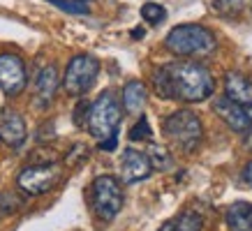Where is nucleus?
<instances>
[{"mask_svg": "<svg viewBox=\"0 0 252 231\" xmlns=\"http://www.w3.org/2000/svg\"><path fill=\"white\" fill-rule=\"evenodd\" d=\"M153 86L158 97L181 102H204L215 90V81L201 62L178 60L155 69Z\"/></svg>", "mask_w": 252, "mask_h": 231, "instance_id": "obj_1", "label": "nucleus"}, {"mask_svg": "<svg viewBox=\"0 0 252 231\" xmlns=\"http://www.w3.org/2000/svg\"><path fill=\"white\" fill-rule=\"evenodd\" d=\"M164 46L174 56H208L215 51V35L199 23H183L167 32Z\"/></svg>", "mask_w": 252, "mask_h": 231, "instance_id": "obj_2", "label": "nucleus"}, {"mask_svg": "<svg viewBox=\"0 0 252 231\" xmlns=\"http://www.w3.org/2000/svg\"><path fill=\"white\" fill-rule=\"evenodd\" d=\"M162 132L176 148H181L183 153H192L199 146L201 137H204V125H201V120H199V116L194 111L178 109V111H174V114H169L164 118Z\"/></svg>", "mask_w": 252, "mask_h": 231, "instance_id": "obj_3", "label": "nucleus"}, {"mask_svg": "<svg viewBox=\"0 0 252 231\" xmlns=\"http://www.w3.org/2000/svg\"><path fill=\"white\" fill-rule=\"evenodd\" d=\"M121 104H118V97H116L114 90H104L97 100L88 107V120H86V127L93 137L102 141V139L111 137L114 132H118V125H121Z\"/></svg>", "mask_w": 252, "mask_h": 231, "instance_id": "obj_4", "label": "nucleus"}, {"mask_svg": "<svg viewBox=\"0 0 252 231\" xmlns=\"http://www.w3.org/2000/svg\"><path fill=\"white\" fill-rule=\"evenodd\" d=\"M93 210L102 222H111L123 208V190L118 178L97 176L93 180Z\"/></svg>", "mask_w": 252, "mask_h": 231, "instance_id": "obj_5", "label": "nucleus"}, {"mask_svg": "<svg viewBox=\"0 0 252 231\" xmlns=\"http://www.w3.org/2000/svg\"><path fill=\"white\" fill-rule=\"evenodd\" d=\"M97 72H99V60L95 56H88V54L74 56V58L67 62L65 79H63L65 92L72 95V97L86 95V92L93 88V84H95Z\"/></svg>", "mask_w": 252, "mask_h": 231, "instance_id": "obj_6", "label": "nucleus"}, {"mask_svg": "<svg viewBox=\"0 0 252 231\" xmlns=\"http://www.w3.org/2000/svg\"><path fill=\"white\" fill-rule=\"evenodd\" d=\"M61 178V167L51 162V164H28L26 169H21V173L16 176V185L19 190L31 197L49 192Z\"/></svg>", "mask_w": 252, "mask_h": 231, "instance_id": "obj_7", "label": "nucleus"}, {"mask_svg": "<svg viewBox=\"0 0 252 231\" xmlns=\"http://www.w3.org/2000/svg\"><path fill=\"white\" fill-rule=\"evenodd\" d=\"M28 84L26 65L16 54H0V88L5 95L16 97Z\"/></svg>", "mask_w": 252, "mask_h": 231, "instance_id": "obj_8", "label": "nucleus"}, {"mask_svg": "<svg viewBox=\"0 0 252 231\" xmlns=\"http://www.w3.org/2000/svg\"><path fill=\"white\" fill-rule=\"evenodd\" d=\"M153 173V167H151V160L148 155L141 153V150H134V148H127L121 157V178L125 183H139V180H146V178Z\"/></svg>", "mask_w": 252, "mask_h": 231, "instance_id": "obj_9", "label": "nucleus"}, {"mask_svg": "<svg viewBox=\"0 0 252 231\" xmlns=\"http://www.w3.org/2000/svg\"><path fill=\"white\" fill-rule=\"evenodd\" d=\"M213 111L238 134H245L250 130V120H248V114H245V107L231 102L229 97H218L213 102Z\"/></svg>", "mask_w": 252, "mask_h": 231, "instance_id": "obj_10", "label": "nucleus"}, {"mask_svg": "<svg viewBox=\"0 0 252 231\" xmlns=\"http://www.w3.org/2000/svg\"><path fill=\"white\" fill-rule=\"evenodd\" d=\"M26 120L19 111L5 109L0 114V139L7 144L9 148H19L26 141Z\"/></svg>", "mask_w": 252, "mask_h": 231, "instance_id": "obj_11", "label": "nucleus"}, {"mask_svg": "<svg viewBox=\"0 0 252 231\" xmlns=\"http://www.w3.org/2000/svg\"><path fill=\"white\" fill-rule=\"evenodd\" d=\"M224 97L236 102L241 107L252 104V79H248L241 72H229L224 77Z\"/></svg>", "mask_w": 252, "mask_h": 231, "instance_id": "obj_12", "label": "nucleus"}, {"mask_svg": "<svg viewBox=\"0 0 252 231\" xmlns=\"http://www.w3.org/2000/svg\"><path fill=\"white\" fill-rule=\"evenodd\" d=\"M58 86H61V74H58L56 65H46V67L39 69L37 79H35V95H37V102L42 107L51 104Z\"/></svg>", "mask_w": 252, "mask_h": 231, "instance_id": "obj_13", "label": "nucleus"}, {"mask_svg": "<svg viewBox=\"0 0 252 231\" xmlns=\"http://www.w3.org/2000/svg\"><path fill=\"white\" fill-rule=\"evenodd\" d=\"M123 109L132 116H141L144 111L146 102H148V90H146V86L137 79H132L127 84L123 86Z\"/></svg>", "mask_w": 252, "mask_h": 231, "instance_id": "obj_14", "label": "nucleus"}, {"mask_svg": "<svg viewBox=\"0 0 252 231\" xmlns=\"http://www.w3.org/2000/svg\"><path fill=\"white\" fill-rule=\"evenodd\" d=\"M227 227L229 231H252V203L236 201L227 208Z\"/></svg>", "mask_w": 252, "mask_h": 231, "instance_id": "obj_15", "label": "nucleus"}, {"mask_svg": "<svg viewBox=\"0 0 252 231\" xmlns=\"http://www.w3.org/2000/svg\"><path fill=\"white\" fill-rule=\"evenodd\" d=\"M174 227H176V231H201L204 220H201V215L194 213V210H185V213L178 215V220L174 222Z\"/></svg>", "mask_w": 252, "mask_h": 231, "instance_id": "obj_16", "label": "nucleus"}, {"mask_svg": "<svg viewBox=\"0 0 252 231\" xmlns=\"http://www.w3.org/2000/svg\"><path fill=\"white\" fill-rule=\"evenodd\" d=\"M148 160H151V167L158 171H164L171 167V155H169L167 148H162V146H151Z\"/></svg>", "mask_w": 252, "mask_h": 231, "instance_id": "obj_17", "label": "nucleus"}, {"mask_svg": "<svg viewBox=\"0 0 252 231\" xmlns=\"http://www.w3.org/2000/svg\"><path fill=\"white\" fill-rule=\"evenodd\" d=\"M141 19L146 23H151V26H158L167 19V9L158 5V2H146L144 7H141Z\"/></svg>", "mask_w": 252, "mask_h": 231, "instance_id": "obj_18", "label": "nucleus"}, {"mask_svg": "<svg viewBox=\"0 0 252 231\" xmlns=\"http://www.w3.org/2000/svg\"><path fill=\"white\" fill-rule=\"evenodd\" d=\"M49 2L63 9V12H67V14H88L91 12L86 0H49Z\"/></svg>", "mask_w": 252, "mask_h": 231, "instance_id": "obj_19", "label": "nucleus"}, {"mask_svg": "<svg viewBox=\"0 0 252 231\" xmlns=\"http://www.w3.org/2000/svg\"><path fill=\"white\" fill-rule=\"evenodd\" d=\"M213 9L222 16H236L243 12V0H211Z\"/></svg>", "mask_w": 252, "mask_h": 231, "instance_id": "obj_20", "label": "nucleus"}, {"mask_svg": "<svg viewBox=\"0 0 252 231\" xmlns=\"http://www.w3.org/2000/svg\"><path fill=\"white\" fill-rule=\"evenodd\" d=\"M153 130H151V123L146 116H139V120L132 125L130 130V141H144V139H151Z\"/></svg>", "mask_w": 252, "mask_h": 231, "instance_id": "obj_21", "label": "nucleus"}, {"mask_svg": "<svg viewBox=\"0 0 252 231\" xmlns=\"http://www.w3.org/2000/svg\"><path fill=\"white\" fill-rule=\"evenodd\" d=\"M88 107H91V104L86 100H79L77 109H74V125H77V127H84L86 120H88Z\"/></svg>", "mask_w": 252, "mask_h": 231, "instance_id": "obj_22", "label": "nucleus"}, {"mask_svg": "<svg viewBox=\"0 0 252 231\" xmlns=\"http://www.w3.org/2000/svg\"><path fill=\"white\" fill-rule=\"evenodd\" d=\"M86 155H88V148H86L84 144L72 146V150H69V155H67V164H74V162H77V157H86Z\"/></svg>", "mask_w": 252, "mask_h": 231, "instance_id": "obj_23", "label": "nucleus"}, {"mask_svg": "<svg viewBox=\"0 0 252 231\" xmlns=\"http://www.w3.org/2000/svg\"><path fill=\"white\" fill-rule=\"evenodd\" d=\"M116 146H118V132H114L111 137H107V139H102V141H99V148H102V150H109V153L116 150Z\"/></svg>", "mask_w": 252, "mask_h": 231, "instance_id": "obj_24", "label": "nucleus"}, {"mask_svg": "<svg viewBox=\"0 0 252 231\" xmlns=\"http://www.w3.org/2000/svg\"><path fill=\"white\" fill-rule=\"evenodd\" d=\"M243 176H245V183H248V185H250V187H252V162H250V164H248V167H245Z\"/></svg>", "mask_w": 252, "mask_h": 231, "instance_id": "obj_25", "label": "nucleus"}, {"mask_svg": "<svg viewBox=\"0 0 252 231\" xmlns=\"http://www.w3.org/2000/svg\"><path fill=\"white\" fill-rule=\"evenodd\" d=\"M160 231H176V227H174V222H164L160 227Z\"/></svg>", "mask_w": 252, "mask_h": 231, "instance_id": "obj_26", "label": "nucleus"}, {"mask_svg": "<svg viewBox=\"0 0 252 231\" xmlns=\"http://www.w3.org/2000/svg\"><path fill=\"white\" fill-rule=\"evenodd\" d=\"M245 114H248V120H250V127H252V104L250 107H245Z\"/></svg>", "mask_w": 252, "mask_h": 231, "instance_id": "obj_27", "label": "nucleus"}, {"mask_svg": "<svg viewBox=\"0 0 252 231\" xmlns=\"http://www.w3.org/2000/svg\"><path fill=\"white\" fill-rule=\"evenodd\" d=\"M132 37H144V30H141V28H137V30H132Z\"/></svg>", "mask_w": 252, "mask_h": 231, "instance_id": "obj_28", "label": "nucleus"}, {"mask_svg": "<svg viewBox=\"0 0 252 231\" xmlns=\"http://www.w3.org/2000/svg\"><path fill=\"white\" fill-rule=\"evenodd\" d=\"M245 144H248V148L252 150V132H250V137H248V141H245Z\"/></svg>", "mask_w": 252, "mask_h": 231, "instance_id": "obj_29", "label": "nucleus"}]
</instances>
